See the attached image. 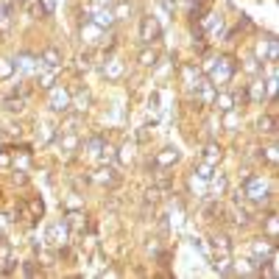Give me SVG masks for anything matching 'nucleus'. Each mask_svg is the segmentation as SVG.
I'll return each instance as SVG.
<instances>
[{"label":"nucleus","mask_w":279,"mask_h":279,"mask_svg":"<svg viewBox=\"0 0 279 279\" xmlns=\"http://www.w3.org/2000/svg\"><path fill=\"white\" fill-rule=\"evenodd\" d=\"M243 195L254 204H262L268 201V182L262 176H246L243 179Z\"/></svg>","instance_id":"f257e3e1"},{"label":"nucleus","mask_w":279,"mask_h":279,"mask_svg":"<svg viewBox=\"0 0 279 279\" xmlns=\"http://www.w3.org/2000/svg\"><path fill=\"white\" fill-rule=\"evenodd\" d=\"M235 70H237V61H235V56H221L218 59V64H215V70L209 73L207 79L218 87V84H223V81H229L232 76H235Z\"/></svg>","instance_id":"f03ea898"},{"label":"nucleus","mask_w":279,"mask_h":279,"mask_svg":"<svg viewBox=\"0 0 279 279\" xmlns=\"http://www.w3.org/2000/svg\"><path fill=\"white\" fill-rule=\"evenodd\" d=\"M140 39L145 45L151 42H159L162 39V26L157 23V17H151V14H145V17L140 20Z\"/></svg>","instance_id":"7ed1b4c3"},{"label":"nucleus","mask_w":279,"mask_h":279,"mask_svg":"<svg viewBox=\"0 0 279 279\" xmlns=\"http://www.w3.org/2000/svg\"><path fill=\"white\" fill-rule=\"evenodd\" d=\"M251 251H254V257H251L249 262L260 265V268L271 260V257H274V254H277V251H274V243H271V240H254V243H251Z\"/></svg>","instance_id":"20e7f679"},{"label":"nucleus","mask_w":279,"mask_h":279,"mask_svg":"<svg viewBox=\"0 0 279 279\" xmlns=\"http://www.w3.org/2000/svg\"><path fill=\"white\" fill-rule=\"evenodd\" d=\"M14 67L23 70V73H39V70H42L45 64H42V59H39V56H34V53L23 51V53L17 56V59H14Z\"/></svg>","instance_id":"39448f33"},{"label":"nucleus","mask_w":279,"mask_h":279,"mask_svg":"<svg viewBox=\"0 0 279 279\" xmlns=\"http://www.w3.org/2000/svg\"><path fill=\"white\" fill-rule=\"evenodd\" d=\"M51 109L53 112H67L70 109V89L51 87Z\"/></svg>","instance_id":"423d86ee"},{"label":"nucleus","mask_w":279,"mask_h":279,"mask_svg":"<svg viewBox=\"0 0 279 279\" xmlns=\"http://www.w3.org/2000/svg\"><path fill=\"white\" fill-rule=\"evenodd\" d=\"M48 240L56 246H64L67 243V221H56L48 226Z\"/></svg>","instance_id":"0eeeda50"},{"label":"nucleus","mask_w":279,"mask_h":279,"mask_svg":"<svg viewBox=\"0 0 279 279\" xmlns=\"http://www.w3.org/2000/svg\"><path fill=\"white\" fill-rule=\"evenodd\" d=\"M39 59H42L45 67H61V51L56 45H48V48L39 53Z\"/></svg>","instance_id":"6e6552de"},{"label":"nucleus","mask_w":279,"mask_h":279,"mask_svg":"<svg viewBox=\"0 0 279 279\" xmlns=\"http://www.w3.org/2000/svg\"><path fill=\"white\" fill-rule=\"evenodd\" d=\"M154 162H157L159 167H170V165H176V162H179V151L167 145V148H162L157 157H154Z\"/></svg>","instance_id":"1a4fd4ad"},{"label":"nucleus","mask_w":279,"mask_h":279,"mask_svg":"<svg viewBox=\"0 0 279 279\" xmlns=\"http://www.w3.org/2000/svg\"><path fill=\"white\" fill-rule=\"evenodd\" d=\"M212 106H215L218 112H232V109H235V95H232V92H215Z\"/></svg>","instance_id":"9d476101"},{"label":"nucleus","mask_w":279,"mask_h":279,"mask_svg":"<svg viewBox=\"0 0 279 279\" xmlns=\"http://www.w3.org/2000/svg\"><path fill=\"white\" fill-rule=\"evenodd\" d=\"M95 182L106 184V187H114V184H120V173H117L112 165H109V167H101V170H98V176H95Z\"/></svg>","instance_id":"9b49d317"},{"label":"nucleus","mask_w":279,"mask_h":279,"mask_svg":"<svg viewBox=\"0 0 279 279\" xmlns=\"http://www.w3.org/2000/svg\"><path fill=\"white\" fill-rule=\"evenodd\" d=\"M221 157H223V148H221L218 142H209L207 148H204V162H209L212 167L221 162Z\"/></svg>","instance_id":"f8f14e48"},{"label":"nucleus","mask_w":279,"mask_h":279,"mask_svg":"<svg viewBox=\"0 0 279 279\" xmlns=\"http://www.w3.org/2000/svg\"><path fill=\"white\" fill-rule=\"evenodd\" d=\"M215 271L218 274H223V277H232V260H229V251H221L218 257H215Z\"/></svg>","instance_id":"ddd939ff"},{"label":"nucleus","mask_w":279,"mask_h":279,"mask_svg":"<svg viewBox=\"0 0 279 279\" xmlns=\"http://www.w3.org/2000/svg\"><path fill=\"white\" fill-rule=\"evenodd\" d=\"M98 28H112L114 26V14H112V9H98L95 11V20H92Z\"/></svg>","instance_id":"4468645a"},{"label":"nucleus","mask_w":279,"mask_h":279,"mask_svg":"<svg viewBox=\"0 0 279 279\" xmlns=\"http://www.w3.org/2000/svg\"><path fill=\"white\" fill-rule=\"evenodd\" d=\"M257 131L260 134H277V117L274 114H262L257 120Z\"/></svg>","instance_id":"2eb2a0df"},{"label":"nucleus","mask_w":279,"mask_h":279,"mask_svg":"<svg viewBox=\"0 0 279 279\" xmlns=\"http://www.w3.org/2000/svg\"><path fill=\"white\" fill-rule=\"evenodd\" d=\"M104 76L109 81H117L123 76V61H117V59H109L106 61V67H104Z\"/></svg>","instance_id":"dca6fc26"},{"label":"nucleus","mask_w":279,"mask_h":279,"mask_svg":"<svg viewBox=\"0 0 279 279\" xmlns=\"http://www.w3.org/2000/svg\"><path fill=\"white\" fill-rule=\"evenodd\" d=\"M265 235H268L271 243H277V237H279V218L274 215V212L265 218Z\"/></svg>","instance_id":"f3484780"},{"label":"nucleus","mask_w":279,"mask_h":279,"mask_svg":"<svg viewBox=\"0 0 279 279\" xmlns=\"http://www.w3.org/2000/svg\"><path fill=\"white\" fill-rule=\"evenodd\" d=\"M56 70L59 67H42L39 70V87H45V89L53 87V81H56Z\"/></svg>","instance_id":"a211bd4d"},{"label":"nucleus","mask_w":279,"mask_h":279,"mask_svg":"<svg viewBox=\"0 0 279 279\" xmlns=\"http://www.w3.org/2000/svg\"><path fill=\"white\" fill-rule=\"evenodd\" d=\"M3 109H6V112H11V114H14V112H23V109H26V98H14V95H11V98H6V101H3Z\"/></svg>","instance_id":"6ab92c4d"},{"label":"nucleus","mask_w":279,"mask_h":279,"mask_svg":"<svg viewBox=\"0 0 279 279\" xmlns=\"http://www.w3.org/2000/svg\"><path fill=\"white\" fill-rule=\"evenodd\" d=\"M157 59H159V53L154 51V48H145V51H140V56H137V61L142 64V67H154Z\"/></svg>","instance_id":"aec40b11"},{"label":"nucleus","mask_w":279,"mask_h":279,"mask_svg":"<svg viewBox=\"0 0 279 279\" xmlns=\"http://www.w3.org/2000/svg\"><path fill=\"white\" fill-rule=\"evenodd\" d=\"M131 3H126V0H120V3H114L112 6V14H114V20H129L131 17Z\"/></svg>","instance_id":"412c9836"},{"label":"nucleus","mask_w":279,"mask_h":279,"mask_svg":"<svg viewBox=\"0 0 279 279\" xmlns=\"http://www.w3.org/2000/svg\"><path fill=\"white\" fill-rule=\"evenodd\" d=\"M212 246H215L218 251H232V240H229V235H223V232L212 235Z\"/></svg>","instance_id":"4be33fe9"},{"label":"nucleus","mask_w":279,"mask_h":279,"mask_svg":"<svg viewBox=\"0 0 279 279\" xmlns=\"http://www.w3.org/2000/svg\"><path fill=\"white\" fill-rule=\"evenodd\" d=\"M14 59H0V81H9L14 76Z\"/></svg>","instance_id":"5701e85b"},{"label":"nucleus","mask_w":279,"mask_h":279,"mask_svg":"<svg viewBox=\"0 0 279 279\" xmlns=\"http://www.w3.org/2000/svg\"><path fill=\"white\" fill-rule=\"evenodd\" d=\"M36 11H39V17H51L56 11V0H36Z\"/></svg>","instance_id":"b1692460"},{"label":"nucleus","mask_w":279,"mask_h":279,"mask_svg":"<svg viewBox=\"0 0 279 279\" xmlns=\"http://www.w3.org/2000/svg\"><path fill=\"white\" fill-rule=\"evenodd\" d=\"M265 95H268V89H265V81H257V87H249V98H254V101H265Z\"/></svg>","instance_id":"393cba45"},{"label":"nucleus","mask_w":279,"mask_h":279,"mask_svg":"<svg viewBox=\"0 0 279 279\" xmlns=\"http://www.w3.org/2000/svg\"><path fill=\"white\" fill-rule=\"evenodd\" d=\"M28 209H31V218H42V215H45L42 198H31V201H28Z\"/></svg>","instance_id":"a878e982"},{"label":"nucleus","mask_w":279,"mask_h":279,"mask_svg":"<svg viewBox=\"0 0 279 279\" xmlns=\"http://www.w3.org/2000/svg\"><path fill=\"white\" fill-rule=\"evenodd\" d=\"M104 145H106L104 134H95L92 140H87V148L92 151V154H101V151H104Z\"/></svg>","instance_id":"bb28decb"},{"label":"nucleus","mask_w":279,"mask_h":279,"mask_svg":"<svg viewBox=\"0 0 279 279\" xmlns=\"http://www.w3.org/2000/svg\"><path fill=\"white\" fill-rule=\"evenodd\" d=\"M170 184H173V179H170V173H167L165 167H162V170L157 173V187H159V190H167Z\"/></svg>","instance_id":"cd10ccee"},{"label":"nucleus","mask_w":279,"mask_h":279,"mask_svg":"<svg viewBox=\"0 0 279 279\" xmlns=\"http://www.w3.org/2000/svg\"><path fill=\"white\" fill-rule=\"evenodd\" d=\"M260 159H265L271 167H277V159H279V157H277V148H274V145H271V148H265V151L260 154Z\"/></svg>","instance_id":"c85d7f7f"},{"label":"nucleus","mask_w":279,"mask_h":279,"mask_svg":"<svg viewBox=\"0 0 279 279\" xmlns=\"http://www.w3.org/2000/svg\"><path fill=\"white\" fill-rule=\"evenodd\" d=\"M195 173H198V179L209 182V179H212V165H209V162H201V165L195 167Z\"/></svg>","instance_id":"c756f323"},{"label":"nucleus","mask_w":279,"mask_h":279,"mask_svg":"<svg viewBox=\"0 0 279 279\" xmlns=\"http://www.w3.org/2000/svg\"><path fill=\"white\" fill-rule=\"evenodd\" d=\"M249 101H251V98H249V84H246V87H240V89H237V95H235V104L246 106V104H249Z\"/></svg>","instance_id":"7c9ffc66"},{"label":"nucleus","mask_w":279,"mask_h":279,"mask_svg":"<svg viewBox=\"0 0 279 279\" xmlns=\"http://www.w3.org/2000/svg\"><path fill=\"white\" fill-rule=\"evenodd\" d=\"M246 73H251V76L262 73V61L260 59H249V61H246Z\"/></svg>","instance_id":"2f4dec72"},{"label":"nucleus","mask_w":279,"mask_h":279,"mask_svg":"<svg viewBox=\"0 0 279 279\" xmlns=\"http://www.w3.org/2000/svg\"><path fill=\"white\" fill-rule=\"evenodd\" d=\"M76 145H79V137H73V134H61V148L73 151Z\"/></svg>","instance_id":"473e14b6"},{"label":"nucleus","mask_w":279,"mask_h":279,"mask_svg":"<svg viewBox=\"0 0 279 279\" xmlns=\"http://www.w3.org/2000/svg\"><path fill=\"white\" fill-rule=\"evenodd\" d=\"M131 157H134V148H131V145H123L120 154H117V159H120L123 165H126V162H131Z\"/></svg>","instance_id":"72a5a7b5"},{"label":"nucleus","mask_w":279,"mask_h":279,"mask_svg":"<svg viewBox=\"0 0 279 279\" xmlns=\"http://www.w3.org/2000/svg\"><path fill=\"white\" fill-rule=\"evenodd\" d=\"M92 56H95L92 51H84V53L79 56V61H81V67H84V70H87V67H92Z\"/></svg>","instance_id":"f704fd0d"},{"label":"nucleus","mask_w":279,"mask_h":279,"mask_svg":"<svg viewBox=\"0 0 279 279\" xmlns=\"http://www.w3.org/2000/svg\"><path fill=\"white\" fill-rule=\"evenodd\" d=\"M145 201H148V204H157L159 201V187H151V190L145 193Z\"/></svg>","instance_id":"c9c22d12"},{"label":"nucleus","mask_w":279,"mask_h":279,"mask_svg":"<svg viewBox=\"0 0 279 279\" xmlns=\"http://www.w3.org/2000/svg\"><path fill=\"white\" fill-rule=\"evenodd\" d=\"M23 274H26V277H36V274H39V268H36L34 262H26V265H23Z\"/></svg>","instance_id":"e433bc0d"},{"label":"nucleus","mask_w":279,"mask_h":279,"mask_svg":"<svg viewBox=\"0 0 279 279\" xmlns=\"http://www.w3.org/2000/svg\"><path fill=\"white\" fill-rule=\"evenodd\" d=\"M215 190H218V193L226 190V176H218V179H215Z\"/></svg>","instance_id":"4c0bfd02"},{"label":"nucleus","mask_w":279,"mask_h":279,"mask_svg":"<svg viewBox=\"0 0 279 279\" xmlns=\"http://www.w3.org/2000/svg\"><path fill=\"white\" fill-rule=\"evenodd\" d=\"M148 106H151V109H157V106H159V92H151V98H148Z\"/></svg>","instance_id":"58836bf2"},{"label":"nucleus","mask_w":279,"mask_h":279,"mask_svg":"<svg viewBox=\"0 0 279 279\" xmlns=\"http://www.w3.org/2000/svg\"><path fill=\"white\" fill-rule=\"evenodd\" d=\"M137 140H140V142H145V140H148V126H142V129L137 131Z\"/></svg>","instance_id":"ea45409f"},{"label":"nucleus","mask_w":279,"mask_h":279,"mask_svg":"<svg viewBox=\"0 0 279 279\" xmlns=\"http://www.w3.org/2000/svg\"><path fill=\"white\" fill-rule=\"evenodd\" d=\"M162 6H165L167 11H173L176 9V0H162Z\"/></svg>","instance_id":"a19ab883"},{"label":"nucleus","mask_w":279,"mask_h":279,"mask_svg":"<svg viewBox=\"0 0 279 279\" xmlns=\"http://www.w3.org/2000/svg\"><path fill=\"white\" fill-rule=\"evenodd\" d=\"M9 165V154H0V167H6Z\"/></svg>","instance_id":"79ce46f5"}]
</instances>
